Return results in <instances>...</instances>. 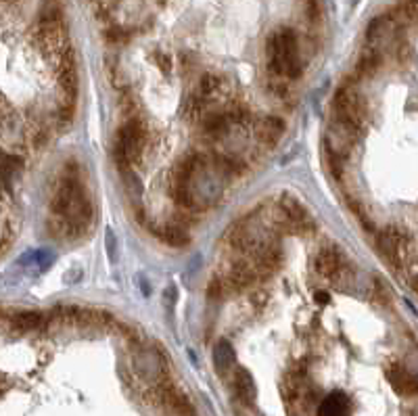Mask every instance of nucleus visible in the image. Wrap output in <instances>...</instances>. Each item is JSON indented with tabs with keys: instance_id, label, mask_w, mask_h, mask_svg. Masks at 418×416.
Segmentation results:
<instances>
[{
	"instance_id": "obj_1",
	"label": "nucleus",
	"mask_w": 418,
	"mask_h": 416,
	"mask_svg": "<svg viewBox=\"0 0 418 416\" xmlns=\"http://www.w3.org/2000/svg\"><path fill=\"white\" fill-rule=\"evenodd\" d=\"M268 67L276 78H297L301 74V59H299V44L297 36L289 28L276 30L268 38Z\"/></svg>"
},
{
	"instance_id": "obj_2",
	"label": "nucleus",
	"mask_w": 418,
	"mask_h": 416,
	"mask_svg": "<svg viewBox=\"0 0 418 416\" xmlns=\"http://www.w3.org/2000/svg\"><path fill=\"white\" fill-rule=\"evenodd\" d=\"M149 147V128L142 119L132 117L128 119L115 138V161L119 165V169H128L132 163H138Z\"/></svg>"
},
{
	"instance_id": "obj_3",
	"label": "nucleus",
	"mask_w": 418,
	"mask_h": 416,
	"mask_svg": "<svg viewBox=\"0 0 418 416\" xmlns=\"http://www.w3.org/2000/svg\"><path fill=\"white\" fill-rule=\"evenodd\" d=\"M333 109H335V119H339L341 124L351 128L356 134L364 128L366 105L353 88H349V86L339 88L333 99Z\"/></svg>"
},
{
	"instance_id": "obj_4",
	"label": "nucleus",
	"mask_w": 418,
	"mask_h": 416,
	"mask_svg": "<svg viewBox=\"0 0 418 416\" xmlns=\"http://www.w3.org/2000/svg\"><path fill=\"white\" fill-rule=\"evenodd\" d=\"M408 245H410V239L399 226H387L376 237L378 253L393 268H401V264L406 260V253H408Z\"/></svg>"
},
{
	"instance_id": "obj_5",
	"label": "nucleus",
	"mask_w": 418,
	"mask_h": 416,
	"mask_svg": "<svg viewBox=\"0 0 418 416\" xmlns=\"http://www.w3.org/2000/svg\"><path fill=\"white\" fill-rule=\"evenodd\" d=\"M356 132L351 128H347L345 124H341L339 119H333L331 126L326 128L324 132V149L328 153V159H335V161H343L351 147H353V140H356Z\"/></svg>"
},
{
	"instance_id": "obj_6",
	"label": "nucleus",
	"mask_w": 418,
	"mask_h": 416,
	"mask_svg": "<svg viewBox=\"0 0 418 416\" xmlns=\"http://www.w3.org/2000/svg\"><path fill=\"white\" fill-rule=\"evenodd\" d=\"M387 381L397 395H403V397L418 395V376L397 362H393L387 368Z\"/></svg>"
},
{
	"instance_id": "obj_7",
	"label": "nucleus",
	"mask_w": 418,
	"mask_h": 416,
	"mask_svg": "<svg viewBox=\"0 0 418 416\" xmlns=\"http://www.w3.org/2000/svg\"><path fill=\"white\" fill-rule=\"evenodd\" d=\"M281 214H283V218H285V224L291 228V231H297V233H301V231H308L310 226H312V220H310V216H308V210L306 207L297 201V199H293V197H283V201H281Z\"/></svg>"
},
{
	"instance_id": "obj_8",
	"label": "nucleus",
	"mask_w": 418,
	"mask_h": 416,
	"mask_svg": "<svg viewBox=\"0 0 418 416\" xmlns=\"http://www.w3.org/2000/svg\"><path fill=\"white\" fill-rule=\"evenodd\" d=\"M57 76H59V86L69 97H76V92H78V69H76V61H74L72 51H67L57 61Z\"/></svg>"
},
{
	"instance_id": "obj_9",
	"label": "nucleus",
	"mask_w": 418,
	"mask_h": 416,
	"mask_svg": "<svg viewBox=\"0 0 418 416\" xmlns=\"http://www.w3.org/2000/svg\"><path fill=\"white\" fill-rule=\"evenodd\" d=\"M314 268L320 276H326V278H335L337 274H341L343 270V258L341 253L335 249V247H324L316 260H314Z\"/></svg>"
},
{
	"instance_id": "obj_10",
	"label": "nucleus",
	"mask_w": 418,
	"mask_h": 416,
	"mask_svg": "<svg viewBox=\"0 0 418 416\" xmlns=\"http://www.w3.org/2000/svg\"><path fill=\"white\" fill-rule=\"evenodd\" d=\"M349 414H351V399L343 391L328 393L318 406V416H349Z\"/></svg>"
},
{
	"instance_id": "obj_11",
	"label": "nucleus",
	"mask_w": 418,
	"mask_h": 416,
	"mask_svg": "<svg viewBox=\"0 0 418 416\" xmlns=\"http://www.w3.org/2000/svg\"><path fill=\"white\" fill-rule=\"evenodd\" d=\"M235 393L247 406H251L256 401L258 387H256V381H253V376H251V372L247 368H237L235 370Z\"/></svg>"
},
{
	"instance_id": "obj_12",
	"label": "nucleus",
	"mask_w": 418,
	"mask_h": 416,
	"mask_svg": "<svg viewBox=\"0 0 418 416\" xmlns=\"http://www.w3.org/2000/svg\"><path fill=\"white\" fill-rule=\"evenodd\" d=\"M214 366L220 374H228L237 366L235 347L228 341H218L214 347Z\"/></svg>"
},
{
	"instance_id": "obj_13",
	"label": "nucleus",
	"mask_w": 418,
	"mask_h": 416,
	"mask_svg": "<svg viewBox=\"0 0 418 416\" xmlns=\"http://www.w3.org/2000/svg\"><path fill=\"white\" fill-rule=\"evenodd\" d=\"M222 92H224V82H222V78H218V76H203L201 82H199V88H197V94H194V97H199V99L207 105V103H212V101L220 99Z\"/></svg>"
},
{
	"instance_id": "obj_14",
	"label": "nucleus",
	"mask_w": 418,
	"mask_h": 416,
	"mask_svg": "<svg viewBox=\"0 0 418 416\" xmlns=\"http://www.w3.org/2000/svg\"><path fill=\"white\" fill-rule=\"evenodd\" d=\"M283 132H285V124L278 117H266L258 126V136L266 147H274L281 140Z\"/></svg>"
},
{
	"instance_id": "obj_15",
	"label": "nucleus",
	"mask_w": 418,
	"mask_h": 416,
	"mask_svg": "<svg viewBox=\"0 0 418 416\" xmlns=\"http://www.w3.org/2000/svg\"><path fill=\"white\" fill-rule=\"evenodd\" d=\"M253 278H256L253 270H251L247 264L237 262V264L231 268V272H228V276H226V283H228L235 291H245L247 287L253 285Z\"/></svg>"
},
{
	"instance_id": "obj_16",
	"label": "nucleus",
	"mask_w": 418,
	"mask_h": 416,
	"mask_svg": "<svg viewBox=\"0 0 418 416\" xmlns=\"http://www.w3.org/2000/svg\"><path fill=\"white\" fill-rule=\"evenodd\" d=\"M13 326L19 328V331H34V328H40L47 324V318L40 314V312H19L13 316Z\"/></svg>"
},
{
	"instance_id": "obj_17",
	"label": "nucleus",
	"mask_w": 418,
	"mask_h": 416,
	"mask_svg": "<svg viewBox=\"0 0 418 416\" xmlns=\"http://www.w3.org/2000/svg\"><path fill=\"white\" fill-rule=\"evenodd\" d=\"M381 53L376 51V49H368L362 57H360V61H358V74L360 76H372V74H376V69L381 67Z\"/></svg>"
},
{
	"instance_id": "obj_18",
	"label": "nucleus",
	"mask_w": 418,
	"mask_h": 416,
	"mask_svg": "<svg viewBox=\"0 0 418 416\" xmlns=\"http://www.w3.org/2000/svg\"><path fill=\"white\" fill-rule=\"evenodd\" d=\"M159 239L163 241V243H167V245H172V247H186L188 245V235L180 228V226H163L159 233Z\"/></svg>"
},
{
	"instance_id": "obj_19",
	"label": "nucleus",
	"mask_w": 418,
	"mask_h": 416,
	"mask_svg": "<svg viewBox=\"0 0 418 416\" xmlns=\"http://www.w3.org/2000/svg\"><path fill=\"white\" fill-rule=\"evenodd\" d=\"M401 13L408 19H416L418 22V0H406L403 7H401Z\"/></svg>"
},
{
	"instance_id": "obj_20",
	"label": "nucleus",
	"mask_w": 418,
	"mask_h": 416,
	"mask_svg": "<svg viewBox=\"0 0 418 416\" xmlns=\"http://www.w3.org/2000/svg\"><path fill=\"white\" fill-rule=\"evenodd\" d=\"M107 38H109L111 42H124V40L128 38V34H126L124 30H119V28H113V30L107 32Z\"/></svg>"
},
{
	"instance_id": "obj_21",
	"label": "nucleus",
	"mask_w": 418,
	"mask_h": 416,
	"mask_svg": "<svg viewBox=\"0 0 418 416\" xmlns=\"http://www.w3.org/2000/svg\"><path fill=\"white\" fill-rule=\"evenodd\" d=\"M176 299H178L176 287H167V289H165V308H172V306L176 303Z\"/></svg>"
},
{
	"instance_id": "obj_22",
	"label": "nucleus",
	"mask_w": 418,
	"mask_h": 416,
	"mask_svg": "<svg viewBox=\"0 0 418 416\" xmlns=\"http://www.w3.org/2000/svg\"><path fill=\"white\" fill-rule=\"evenodd\" d=\"M9 122H11V111H9L7 107L0 105V128L9 126Z\"/></svg>"
},
{
	"instance_id": "obj_23",
	"label": "nucleus",
	"mask_w": 418,
	"mask_h": 416,
	"mask_svg": "<svg viewBox=\"0 0 418 416\" xmlns=\"http://www.w3.org/2000/svg\"><path fill=\"white\" fill-rule=\"evenodd\" d=\"M107 241H109V258L111 262H115V237L111 231H107Z\"/></svg>"
},
{
	"instance_id": "obj_24",
	"label": "nucleus",
	"mask_w": 418,
	"mask_h": 416,
	"mask_svg": "<svg viewBox=\"0 0 418 416\" xmlns=\"http://www.w3.org/2000/svg\"><path fill=\"white\" fill-rule=\"evenodd\" d=\"M155 59H157V65H159L163 72L169 69V57H167V55H161V53H159V55H155Z\"/></svg>"
},
{
	"instance_id": "obj_25",
	"label": "nucleus",
	"mask_w": 418,
	"mask_h": 416,
	"mask_svg": "<svg viewBox=\"0 0 418 416\" xmlns=\"http://www.w3.org/2000/svg\"><path fill=\"white\" fill-rule=\"evenodd\" d=\"M314 299H316V303H320V306H326V303L331 301V295H328L326 291H316Z\"/></svg>"
},
{
	"instance_id": "obj_26",
	"label": "nucleus",
	"mask_w": 418,
	"mask_h": 416,
	"mask_svg": "<svg viewBox=\"0 0 418 416\" xmlns=\"http://www.w3.org/2000/svg\"><path fill=\"white\" fill-rule=\"evenodd\" d=\"M412 289H414V291L418 293V278H414V281H412Z\"/></svg>"
},
{
	"instance_id": "obj_27",
	"label": "nucleus",
	"mask_w": 418,
	"mask_h": 416,
	"mask_svg": "<svg viewBox=\"0 0 418 416\" xmlns=\"http://www.w3.org/2000/svg\"><path fill=\"white\" fill-rule=\"evenodd\" d=\"M3 3H15V0H3Z\"/></svg>"
}]
</instances>
